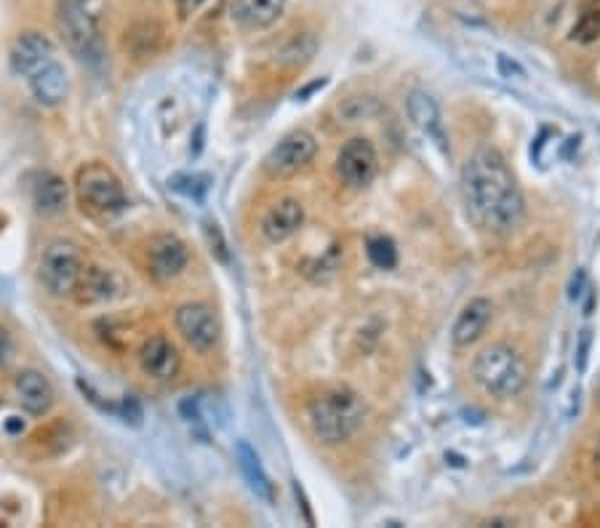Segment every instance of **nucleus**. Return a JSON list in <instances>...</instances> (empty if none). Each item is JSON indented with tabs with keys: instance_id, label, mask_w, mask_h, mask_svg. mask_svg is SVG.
Listing matches in <instances>:
<instances>
[{
	"instance_id": "1",
	"label": "nucleus",
	"mask_w": 600,
	"mask_h": 528,
	"mask_svg": "<svg viewBox=\"0 0 600 528\" xmlns=\"http://www.w3.org/2000/svg\"><path fill=\"white\" fill-rule=\"evenodd\" d=\"M460 185L467 214L480 230L509 235L523 222L526 200L499 149L478 147L464 160Z\"/></svg>"
},
{
	"instance_id": "2",
	"label": "nucleus",
	"mask_w": 600,
	"mask_h": 528,
	"mask_svg": "<svg viewBox=\"0 0 600 528\" xmlns=\"http://www.w3.org/2000/svg\"><path fill=\"white\" fill-rule=\"evenodd\" d=\"M307 419L321 443L339 446L363 427L366 406L353 389H325L310 400Z\"/></svg>"
},
{
	"instance_id": "3",
	"label": "nucleus",
	"mask_w": 600,
	"mask_h": 528,
	"mask_svg": "<svg viewBox=\"0 0 600 528\" xmlns=\"http://www.w3.org/2000/svg\"><path fill=\"white\" fill-rule=\"evenodd\" d=\"M528 360L523 358V352L518 347H512L508 341H497L483 347L475 355L472 363V377L480 384L483 392H489L491 398L509 400L515 395H520L528 384Z\"/></svg>"
},
{
	"instance_id": "4",
	"label": "nucleus",
	"mask_w": 600,
	"mask_h": 528,
	"mask_svg": "<svg viewBox=\"0 0 600 528\" xmlns=\"http://www.w3.org/2000/svg\"><path fill=\"white\" fill-rule=\"evenodd\" d=\"M53 22H56V33L62 35L64 46L70 48L78 59L96 62L102 56L96 0H59Z\"/></svg>"
},
{
	"instance_id": "5",
	"label": "nucleus",
	"mask_w": 600,
	"mask_h": 528,
	"mask_svg": "<svg viewBox=\"0 0 600 528\" xmlns=\"http://www.w3.org/2000/svg\"><path fill=\"white\" fill-rule=\"evenodd\" d=\"M75 195H78L81 206L89 208L96 216L121 214L129 206L121 179L104 163H86V166L78 168V174H75Z\"/></svg>"
},
{
	"instance_id": "6",
	"label": "nucleus",
	"mask_w": 600,
	"mask_h": 528,
	"mask_svg": "<svg viewBox=\"0 0 600 528\" xmlns=\"http://www.w3.org/2000/svg\"><path fill=\"white\" fill-rule=\"evenodd\" d=\"M41 283L51 296H73L83 275V256L70 240H51L41 254Z\"/></svg>"
},
{
	"instance_id": "7",
	"label": "nucleus",
	"mask_w": 600,
	"mask_h": 528,
	"mask_svg": "<svg viewBox=\"0 0 600 528\" xmlns=\"http://www.w3.org/2000/svg\"><path fill=\"white\" fill-rule=\"evenodd\" d=\"M318 152V139L305 131V129H296L291 134H285L280 142L267 152L265 158V171L276 179L283 177H294L296 171H302Z\"/></svg>"
},
{
	"instance_id": "8",
	"label": "nucleus",
	"mask_w": 600,
	"mask_h": 528,
	"mask_svg": "<svg viewBox=\"0 0 600 528\" xmlns=\"http://www.w3.org/2000/svg\"><path fill=\"white\" fill-rule=\"evenodd\" d=\"M174 321H177V331L182 334V339L195 352H211L217 347L219 336H222V326H219L217 312L203 302L182 304L177 310Z\"/></svg>"
},
{
	"instance_id": "9",
	"label": "nucleus",
	"mask_w": 600,
	"mask_h": 528,
	"mask_svg": "<svg viewBox=\"0 0 600 528\" xmlns=\"http://www.w3.org/2000/svg\"><path fill=\"white\" fill-rule=\"evenodd\" d=\"M336 174L353 190L369 187L379 174V155H376L373 144L363 137L344 142V147L336 155Z\"/></svg>"
},
{
	"instance_id": "10",
	"label": "nucleus",
	"mask_w": 600,
	"mask_h": 528,
	"mask_svg": "<svg viewBox=\"0 0 600 528\" xmlns=\"http://www.w3.org/2000/svg\"><path fill=\"white\" fill-rule=\"evenodd\" d=\"M53 59V43L48 41L44 33L27 30L22 33L8 51V67L14 75L30 78L35 70H41L46 62Z\"/></svg>"
},
{
	"instance_id": "11",
	"label": "nucleus",
	"mask_w": 600,
	"mask_h": 528,
	"mask_svg": "<svg viewBox=\"0 0 600 528\" xmlns=\"http://www.w3.org/2000/svg\"><path fill=\"white\" fill-rule=\"evenodd\" d=\"M189 262L187 243L177 235H158L150 245V273L155 281H174Z\"/></svg>"
},
{
	"instance_id": "12",
	"label": "nucleus",
	"mask_w": 600,
	"mask_h": 528,
	"mask_svg": "<svg viewBox=\"0 0 600 528\" xmlns=\"http://www.w3.org/2000/svg\"><path fill=\"white\" fill-rule=\"evenodd\" d=\"M179 352L166 336H150L139 350V366L147 377L169 382L179 374Z\"/></svg>"
},
{
	"instance_id": "13",
	"label": "nucleus",
	"mask_w": 600,
	"mask_h": 528,
	"mask_svg": "<svg viewBox=\"0 0 600 528\" xmlns=\"http://www.w3.org/2000/svg\"><path fill=\"white\" fill-rule=\"evenodd\" d=\"M491 318H494V304H491V299H486V296H475V299H469V302L462 307V312L457 315L454 329H451V341H454V347L464 350V347L475 344V341L483 336V331L489 329Z\"/></svg>"
},
{
	"instance_id": "14",
	"label": "nucleus",
	"mask_w": 600,
	"mask_h": 528,
	"mask_svg": "<svg viewBox=\"0 0 600 528\" xmlns=\"http://www.w3.org/2000/svg\"><path fill=\"white\" fill-rule=\"evenodd\" d=\"M305 222V208L296 197H283L262 216V235L270 243H283L299 233Z\"/></svg>"
},
{
	"instance_id": "15",
	"label": "nucleus",
	"mask_w": 600,
	"mask_h": 528,
	"mask_svg": "<svg viewBox=\"0 0 600 528\" xmlns=\"http://www.w3.org/2000/svg\"><path fill=\"white\" fill-rule=\"evenodd\" d=\"M16 398L27 414L44 417L51 411L56 395H53V384L48 382V377H44L35 369H27L16 377Z\"/></svg>"
},
{
	"instance_id": "16",
	"label": "nucleus",
	"mask_w": 600,
	"mask_h": 528,
	"mask_svg": "<svg viewBox=\"0 0 600 528\" xmlns=\"http://www.w3.org/2000/svg\"><path fill=\"white\" fill-rule=\"evenodd\" d=\"M285 11V0H232V22L243 30H265Z\"/></svg>"
},
{
	"instance_id": "17",
	"label": "nucleus",
	"mask_w": 600,
	"mask_h": 528,
	"mask_svg": "<svg viewBox=\"0 0 600 528\" xmlns=\"http://www.w3.org/2000/svg\"><path fill=\"white\" fill-rule=\"evenodd\" d=\"M30 91L33 96L46 104V107H56L62 104L67 94H70V78H67V70L59 64V62H46L41 70H35L30 75Z\"/></svg>"
},
{
	"instance_id": "18",
	"label": "nucleus",
	"mask_w": 600,
	"mask_h": 528,
	"mask_svg": "<svg viewBox=\"0 0 600 528\" xmlns=\"http://www.w3.org/2000/svg\"><path fill=\"white\" fill-rule=\"evenodd\" d=\"M406 112L411 118L416 129L427 137H432L435 142L440 144V149H446L443 144V126H440V110L438 101L427 91H411L406 99Z\"/></svg>"
},
{
	"instance_id": "19",
	"label": "nucleus",
	"mask_w": 600,
	"mask_h": 528,
	"mask_svg": "<svg viewBox=\"0 0 600 528\" xmlns=\"http://www.w3.org/2000/svg\"><path fill=\"white\" fill-rule=\"evenodd\" d=\"M67 200H70V190H67V182L51 171L38 174L35 185H33V203L41 214L46 216H56L67 208Z\"/></svg>"
},
{
	"instance_id": "20",
	"label": "nucleus",
	"mask_w": 600,
	"mask_h": 528,
	"mask_svg": "<svg viewBox=\"0 0 600 528\" xmlns=\"http://www.w3.org/2000/svg\"><path fill=\"white\" fill-rule=\"evenodd\" d=\"M118 291H121L118 275L110 273V270H102V267H83L81 283L75 288V293H78V299L83 304H96V302L115 299Z\"/></svg>"
},
{
	"instance_id": "21",
	"label": "nucleus",
	"mask_w": 600,
	"mask_h": 528,
	"mask_svg": "<svg viewBox=\"0 0 600 528\" xmlns=\"http://www.w3.org/2000/svg\"><path fill=\"white\" fill-rule=\"evenodd\" d=\"M163 41H166V30L152 22V19H141L137 24H131L123 35V48L137 56V59H144V56H152L163 48Z\"/></svg>"
},
{
	"instance_id": "22",
	"label": "nucleus",
	"mask_w": 600,
	"mask_h": 528,
	"mask_svg": "<svg viewBox=\"0 0 600 528\" xmlns=\"http://www.w3.org/2000/svg\"><path fill=\"white\" fill-rule=\"evenodd\" d=\"M237 465H240V473L248 480V488H251L259 499H265V502H273V499H276L273 483L267 478V473H265V467H262V462H259V456H256V451H254L246 440L237 443Z\"/></svg>"
},
{
	"instance_id": "23",
	"label": "nucleus",
	"mask_w": 600,
	"mask_h": 528,
	"mask_svg": "<svg viewBox=\"0 0 600 528\" xmlns=\"http://www.w3.org/2000/svg\"><path fill=\"white\" fill-rule=\"evenodd\" d=\"M366 254L379 270H392L398 264V248L387 235H371L366 240Z\"/></svg>"
},
{
	"instance_id": "24",
	"label": "nucleus",
	"mask_w": 600,
	"mask_h": 528,
	"mask_svg": "<svg viewBox=\"0 0 600 528\" xmlns=\"http://www.w3.org/2000/svg\"><path fill=\"white\" fill-rule=\"evenodd\" d=\"M169 185H171V190L185 195V197L203 200L208 187H211V177L208 174H177Z\"/></svg>"
},
{
	"instance_id": "25",
	"label": "nucleus",
	"mask_w": 600,
	"mask_h": 528,
	"mask_svg": "<svg viewBox=\"0 0 600 528\" xmlns=\"http://www.w3.org/2000/svg\"><path fill=\"white\" fill-rule=\"evenodd\" d=\"M379 112V101L373 96H353L347 99L344 104H339V115L347 120V123H358V120H366L371 115Z\"/></svg>"
},
{
	"instance_id": "26",
	"label": "nucleus",
	"mask_w": 600,
	"mask_h": 528,
	"mask_svg": "<svg viewBox=\"0 0 600 528\" xmlns=\"http://www.w3.org/2000/svg\"><path fill=\"white\" fill-rule=\"evenodd\" d=\"M571 38L579 43H593L600 38V11H585L571 27Z\"/></svg>"
},
{
	"instance_id": "27",
	"label": "nucleus",
	"mask_w": 600,
	"mask_h": 528,
	"mask_svg": "<svg viewBox=\"0 0 600 528\" xmlns=\"http://www.w3.org/2000/svg\"><path fill=\"white\" fill-rule=\"evenodd\" d=\"M590 347H593V331L585 329L576 341V371L585 374L587 371V360H590Z\"/></svg>"
},
{
	"instance_id": "28",
	"label": "nucleus",
	"mask_w": 600,
	"mask_h": 528,
	"mask_svg": "<svg viewBox=\"0 0 600 528\" xmlns=\"http://www.w3.org/2000/svg\"><path fill=\"white\" fill-rule=\"evenodd\" d=\"M497 70H499V75L502 78H508V81H520V78H526V70L512 59V56H508V53H499L497 56Z\"/></svg>"
},
{
	"instance_id": "29",
	"label": "nucleus",
	"mask_w": 600,
	"mask_h": 528,
	"mask_svg": "<svg viewBox=\"0 0 600 528\" xmlns=\"http://www.w3.org/2000/svg\"><path fill=\"white\" fill-rule=\"evenodd\" d=\"M587 273L585 270H576L574 273V278H571V283H568V299L571 302H579L585 293H587Z\"/></svg>"
},
{
	"instance_id": "30",
	"label": "nucleus",
	"mask_w": 600,
	"mask_h": 528,
	"mask_svg": "<svg viewBox=\"0 0 600 528\" xmlns=\"http://www.w3.org/2000/svg\"><path fill=\"white\" fill-rule=\"evenodd\" d=\"M121 417L126 419V422H131V425H141V406H139L137 398H126L123 400V406H121Z\"/></svg>"
},
{
	"instance_id": "31",
	"label": "nucleus",
	"mask_w": 600,
	"mask_h": 528,
	"mask_svg": "<svg viewBox=\"0 0 600 528\" xmlns=\"http://www.w3.org/2000/svg\"><path fill=\"white\" fill-rule=\"evenodd\" d=\"M203 3H206V0H177V14H179V19H189Z\"/></svg>"
},
{
	"instance_id": "32",
	"label": "nucleus",
	"mask_w": 600,
	"mask_h": 528,
	"mask_svg": "<svg viewBox=\"0 0 600 528\" xmlns=\"http://www.w3.org/2000/svg\"><path fill=\"white\" fill-rule=\"evenodd\" d=\"M325 86V78H321V81H315V83H310L307 89H302L299 94H296V99H307V96L313 94V91H318V89H324Z\"/></svg>"
},
{
	"instance_id": "33",
	"label": "nucleus",
	"mask_w": 600,
	"mask_h": 528,
	"mask_svg": "<svg viewBox=\"0 0 600 528\" xmlns=\"http://www.w3.org/2000/svg\"><path fill=\"white\" fill-rule=\"evenodd\" d=\"M579 142H582L579 137H571V139H568V144H566V149H563L560 155H563V158H571V152H574V149L579 147Z\"/></svg>"
},
{
	"instance_id": "34",
	"label": "nucleus",
	"mask_w": 600,
	"mask_h": 528,
	"mask_svg": "<svg viewBox=\"0 0 600 528\" xmlns=\"http://www.w3.org/2000/svg\"><path fill=\"white\" fill-rule=\"evenodd\" d=\"M593 470H595V475L600 480V437L598 443H595V448H593Z\"/></svg>"
}]
</instances>
